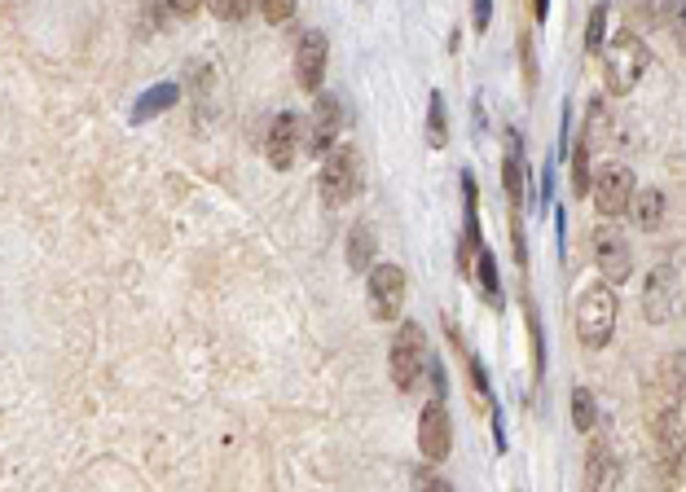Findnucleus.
<instances>
[{
	"label": "nucleus",
	"mask_w": 686,
	"mask_h": 492,
	"mask_svg": "<svg viewBox=\"0 0 686 492\" xmlns=\"http://www.w3.org/2000/svg\"><path fill=\"white\" fill-rule=\"evenodd\" d=\"M647 66H651V49L634 31H621V36H612V44L603 49V88L612 97H629L638 88V80H643Z\"/></svg>",
	"instance_id": "1"
},
{
	"label": "nucleus",
	"mask_w": 686,
	"mask_h": 492,
	"mask_svg": "<svg viewBox=\"0 0 686 492\" xmlns=\"http://www.w3.org/2000/svg\"><path fill=\"white\" fill-rule=\"evenodd\" d=\"M616 317H621V299H616V290L612 286H590L581 295V304H577V334H581V343L590 352H599L612 343V334H616Z\"/></svg>",
	"instance_id": "2"
},
{
	"label": "nucleus",
	"mask_w": 686,
	"mask_h": 492,
	"mask_svg": "<svg viewBox=\"0 0 686 492\" xmlns=\"http://www.w3.org/2000/svg\"><path fill=\"white\" fill-rule=\"evenodd\" d=\"M427 334L418 321H401L396 326V339H392V348H387V374H392V383L396 391H414L418 387V378H423V369H427Z\"/></svg>",
	"instance_id": "3"
},
{
	"label": "nucleus",
	"mask_w": 686,
	"mask_h": 492,
	"mask_svg": "<svg viewBox=\"0 0 686 492\" xmlns=\"http://www.w3.org/2000/svg\"><path fill=\"white\" fill-rule=\"evenodd\" d=\"M317 189H322L326 207H348L352 198L361 194V154L339 141L322 159V181H317Z\"/></svg>",
	"instance_id": "4"
},
{
	"label": "nucleus",
	"mask_w": 686,
	"mask_h": 492,
	"mask_svg": "<svg viewBox=\"0 0 686 492\" xmlns=\"http://www.w3.org/2000/svg\"><path fill=\"white\" fill-rule=\"evenodd\" d=\"M590 246H594V264H599V273H603L607 286L625 282V277L634 273V251H629L625 233L616 229L612 220H603V225L590 233Z\"/></svg>",
	"instance_id": "5"
},
{
	"label": "nucleus",
	"mask_w": 686,
	"mask_h": 492,
	"mask_svg": "<svg viewBox=\"0 0 686 492\" xmlns=\"http://www.w3.org/2000/svg\"><path fill=\"white\" fill-rule=\"evenodd\" d=\"M594 207L603 211V220H616L625 216L629 203H634L638 185H634V172H629L625 163H607L603 172H594Z\"/></svg>",
	"instance_id": "6"
},
{
	"label": "nucleus",
	"mask_w": 686,
	"mask_h": 492,
	"mask_svg": "<svg viewBox=\"0 0 686 492\" xmlns=\"http://www.w3.org/2000/svg\"><path fill=\"white\" fill-rule=\"evenodd\" d=\"M365 299H370L374 321H396L405 308V273L396 264H374L370 282H365Z\"/></svg>",
	"instance_id": "7"
},
{
	"label": "nucleus",
	"mask_w": 686,
	"mask_h": 492,
	"mask_svg": "<svg viewBox=\"0 0 686 492\" xmlns=\"http://www.w3.org/2000/svg\"><path fill=\"white\" fill-rule=\"evenodd\" d=\"M673 312H678V268L656 264L643 282V317L651 326H665Z\"/></svg>",
	"instance_id": "8"
},
{
	"label": "nucleus",
	"mask_w": 686,
	"mask_h": 492,
	"mask_svg": "<svg viewBox=\"0 0 686 492\" xmlns=\"http://www.w3.org/2000/svg\"><path fill=\"white\" fill-rule=\"evenodd\" d=\"M449 444H453V422H449L445 400L436 396L423 405V413H418V449H423L427 462H445Z\"/></svg>",
	"instance_id": "9"
},
{
	"label": "nucleus",
	"mask_w": 686,
	"mask_h": 492,
	"mask_svg": "<svg viewBox=\"0 0 686 492\" xmlns=\"http://www.w3.org/2000/svg\"><path fill=\"white\" fill-rule=\"evenodd\" d=\"M339 128H343V106H339V97H330V93H322L313 102V115H308V150L313 154H326L335 150L339 145Z\"/></svg>",
	"instance_id": "10"
},
{
	"label": "nucleus",
	"mask_w": 686,
	"mask_h": 492,
	"mask_svg": "<svg viewBox=\"0 0 686 492\" xmlns=\"http://www.w3.org/2000/svg\"><path fill=\"white\" fill-rule=\"evenodd\" d=\"M264 154H269V163L278 167V172H291L295 154H300V115H295V110L273 115L269 137H264Z\"/></svg>",
	"instance_id": "11"
},
{
	"label": "nucleus",
	"mask_w": 686,
	"mask_h": 492,
	"mask_svg": "<svg viewBox=\"0 0 686 492\" xmlns=\"http://www.w3.org/2000/svg\"><path fill=\"white\" fill-rule=\"evenodd\" d=\"M326 62H330V44H326V36H322V31H304V36H300V49H295V80H300L304 93H317V88H322Z\"/></svg>",
	"instance_id": "12"
},
{
	"label": "nucleus",
	"mask_w": 686,
	"mask_h": 492,
	"mask_svg": "<svg viewBox=\"0 0 686 492\" xmlns=\"http://www.w3.org/2000/svg\"><path fill=\"white\" fill-rule=\"evenodd\" d=\"M621 484V457H616L612 444H590L585 453V492H616Z\"/></svg>",
	"instance_id": "13"
},
{
	"label": "nucleus",
	"mask_w": 686,
	"mask_h": 492,
	"mask_svg": "<svg viewBox=\"0 0 686 492\" xmlns=\"http://www.w3.org/2000/svg\"><path fill=\"white\" fill-rule=\"evenodd\" d=\"M629 220L643 233H656L665 225V194H660V189H638L634 203H629Z\"/></svg>",
	"instance_id": "14"
},
{
	"label": "nucleus",
	"mask_w": 686,
	"mask_h": 492,
	"mask_svg": "<svg viewBox=\"0 0 686 492\" xmlns=\"http://www.w3.org/2000/svg\"><path fill=\"white\" fill-rule=\"evenodd\" d=\"M374 229L370 225H352L348 229V264H352V273H370L374 268Z\"/></svg>",
	"instance_id": "15"
},
{
	"label": "nucleus",
	"mask_w": 686,
	"mask_h": 492,
	"mask_svg": "<svg viewBox=\"0 0 686 492\" xmlns=\"http://www.w3.org/2000/svg\"><path fill=\"white\" fill-rule=\"evenodd\" d=\"M502 181H506V194H511V207L524 203V150H519V137H515V132H511V141H506Z\"/></svg>",
	"instance_id": "16"
},
{
	"label": "nucleus",
	"mask_w": 686,
	"mask_h": 492,
	"mask_svg": "<svg viewBox=\"0 0 686 492\" xmlns=\"http://www.w3.org/2000/svg\"><path fill=\"white\" fill-rule=\"evenodd\" d=\"M572 427L577 431H594V422H599V405H594V391L590 387H572Z\"/></svg>",
	"instance_id": "17"
},
{
	"label": "nucleus",
	"mask_w": 686,
	"mask_h": 492,
	"mask_svg": "<svg viewBox=\"0 0 686 492\" xmlns=\"http://www.w3.org/2000/svg\"><path fill=\"white\" fill-rule=\"evenodd\" d=\"M572 198H581V194H590L594 189V176H590V145L577 141L572 145Z\"/></svg>",
	"instance_id": "18"
},
{
	"label": "nucleus",
	"mask_w": 686,
	"mask_h": 492,
	"mask_svg": "<svg viewBox=\"0 0 686 492\" xmlns=\"http://www.w3.org/2000/svg\"><path fill=\"white\" fill-rule=\"evenodd\" d=\"M607 49V0L590 9V22H585V53H603Z\"/></svg>",
	"instance_id": "19"
},
{
	"label": "nucleus",
	"mask_w": 686,
	"mask_h": 492,
	"mask_svg": "<svg viewBox=\"0 0 686 492\" xmlns=\"http://www.w3.org/2000/svg\"><path fill=\"white\" fill-rule=\"evenodd\" d=\"M607 128H612V119H607V102L599 97V102H590V119H585L581 141L590 145V150H599V145H603V137H607Z\"/></svg>",
	"instance_id": "20"
},
{
	"label": "nucleus",
	"mask_w": 686,
	"mask_h": 492,
	"mask_svg": "<svg viewBox=\"0 0 686 492\" xmlns=\"http://www.w3.org/2000/svg\"><path fill=\"white\" fill-rule=\"evenodd\" d=\"M660 18H665L673 44L686 53V0H665V5H660Z\"/></svg>",
	"instance_id": "21"
},
{
	"label": "nucleus",
	"mask_w": 686,
	"mask_h": 492,
	"mask_svg": "<svg viewBox=\"0 0 686 492\" xmlns=\"http://www.w3.org/2000/svg\"><path fill=\"white\" fill-rule=\"evenodd\" d=\"M427 132H431V145H449V119H445V97H440V93H431Z\"/></svg>",
	"instance_id": "22"
},
{
	"label": "nucleus",
	"mask_w": 686,
	"mask_h": 492,
	"mask_svg": "<svg viewBox=\"0 0 686 492\" xmlns=\"http://www.w3.org/2000/svg\"><path fill=\"white\" fill-rule=\"evenodd\" d=\"M475 273H480V286H484V295H489V304H502V286H497V260H493L489 251L475 255Z\"/></svg>",
	"instance_id": "23"
},
{
	"label": "nucleus",
	"mask_w": 686,
	"mask_h": 492,
	"mask_svg": "<svg viewBox=\"0 0 686 492\" xmlns=\"http://www.w3.org/2000/svg\"><path fill=\"white\" fill-rule=\"evenodd\" d=\"M176 102V88L172 84H163V88H154V93H146L137 102V119H146V115H159V110H168Z\"/></svg>",
	"instance_id": "24"
},
{
	"label": "nucleus",
	"mask_w": 686,
	"mask_h": 492,
	"mask_svg": "<svg viewBox=\"0 0 686 492\" xmlns=\"http://www.w3.org/2000/svg\"><path fill=\"white\" fill-rule=\"evenodd\" d=\"M409 484H414V492H453V488L445 484V479L431 471V462H427V466H418V471L409 475Z\"/></svg>",
	"instance_id": "25"
},
{
	"label": "nucleus",
	"mask_w": 686,
	"mask_h": 492,
	"mask_svg": "<svg viewBox=\"0 0 686 492\" xmlns=\"http://www.w3.org/2000/svg\"><path fill=\"white\" fill-rule=\"evenodd\" d=\"M207 9H212L216 18H225V22H238V18L251 14V0H207Z\"/></svg>",
	"instance_id": "26"
},
{
	"label": "nucleus",
	"mask_w": 686,
	"mask_h": 492,
	"mask_svg": "<svg viewBox=\"0 0 686 492\" xmlns=\"http://www.w3.org/2000/svg\"><path fill=\"white\" fill-rule=\"evenodd\" d=\"M669 391L686 405V352H678V356L669 361Z\"/></svg>",
	"instance_id": "27"
},
{
	"label": "nucleus",
	"mask_w": 686,
	"mask_h": 492,
	"mask_svg": "<svg viewBox=\"0 0 686 492\" xmlns=\"http://www.w3.org/2000/svg\"><path fill=\"white\" fill-rule=\"evenodd\" d=\"M256 5H260V14L269 18L273 27H278V22H286V18L295 14V0H256Z\"/></svg>",
	"instance_id": "28"
},
{
	"label": "nucleus",
	"mask_w": 686,
	"mask_h": 492,
	"mask_svg": "<svg viewBox=\"0 0 686 492\" xmlns=\"http://www.w3.org/2000/svg\"><path fill=\"white\" fill-rule=\"evenodd\" d=\"M489 14H493V0H471V27L475 31L489 27Z\"/></svg>",
	"instance_id": "29"
},
{
	"label": "nucleus",
	"mask_w": 686,
	"mask_h": 492,
	"mask_svg": "<svg viewBox=\"0 0 686 492\" xmlns=\"http://www.w3.org/2000/svg\"><path fill=\"white\" fill-rule=\"evenodd\" d=\"M168 9H172V14H181V18H190V14L203 9V0H168Z\"/></svg>",
	"instance_id": "30"
},
{
	"label": "nucleus",
	"mask_w": 686,
	"mask_h": 492,
	"mask_svg": "<svg viewBox=\"0 0 686 492\" xmlns=\"http://www.w3.org/2000/svg\"><path fill=\"white\" fill-rule=\"evenodd\" d=\"M533 14H537V22L546 18V0H533Z\"/></svg>",
	"instance_id": "31"
}]
</instances>
